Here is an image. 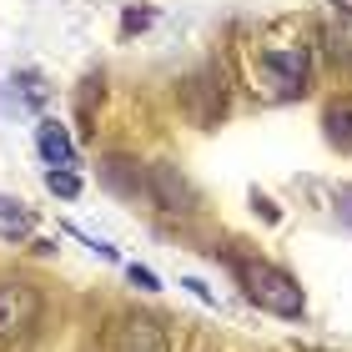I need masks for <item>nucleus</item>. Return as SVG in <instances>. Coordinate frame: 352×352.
Listing matches in <instances>:
<instances>
[{
  "instance_id": "nucleus-1",
  "label": "nucleus",
  "mask_w": 352,
  "mask_h": 352,
  "mask_svg": "<svg viewBox=\"0 0 352 352\" xmlns=\"http://www.w3.org/2000/svg\"><path fill=\"white\" fill-rule=\"evenodd\" d=\"M232 272H236V282H242L247 302H257L272 317H302V307H307L292 272H282L272 262H232Z\"/></svg>"
},
{
  "instance_id": "nucleus-2",
  "label": "nucleus",
  "mask_w": 352,
  "mask_h": 352,
  "mask_svg": "<svg viewBox=\"0 0 352 352\" xmlns=\"http://www.w3.org/2000/svg\"><path fill=\"white\" fill-rule=\"evenodd\" d=\"M41 322V292L25 277L0 282V342H25Z\"/></svg>"
},
{
  "instance_id": "nucleus-3",
  "label": "nucleus",
  "mask_w": 352,
  "mask_h": 352,
  "mask_svg": "<svg viewBox=\"0 0 352 352\" xmlns=\"http://www.w3.org/2000/svg\"><path fill=\"white\" fill-rule=\"evenodd\" d=\"M111 352H171V338L151 312H126L111 332Z\"/></svg>"
},
{
  "instance_id": "nucleus-4",
  "label": "nucleus",
  "mask_w": 352,
  "mask_h": 352,
  "mask_svg": "<svg viewBox=\"0 0 352 352\" xmlns=\"http://www.w3.org/2000/svg\"><path fill=\"white\" fill-rule=\"evenodd\" d=\"M262 71H267V81L277 86V91H302L307 86V51L302 45H267L262 51Z\"/></svg>"
},
{
  "instance_id": "nucleus-5",
  "label": "nucleus",
  "mask_w": 352,
  "mask_h": 352,
  "mask_svg": "<svg viewBox=\"0 0 352 352\" xmlns=\"http://www.w3.org/2000/svg\"><path fill=\"white\" fill-rule=\"evenodd\" d=\"M146 186H151V201L162 206V212H191L197 206V197H191V186H186V176L176 171L171 162H156V166H146Z\"/></svg>"
},
{
  "instance_id": "nucleus-6",
  "label": "nucleus",
  "mask_w": 352,
  "mask_h": 352,
  "mask_svg": "<svg viewBox=\"0 0 352 352\" xmlns=\"http://www.w3.org/2000/svg\"><path fill=\"white\" fill-rule=\"evenodd\" d=\"M101 182L111 186V191H121V197H146L151 201V186H146V166L141 162H131V156H106L101 162Z\"/></svg>"
},
{
  "instance_id": "nucleus-7",
  "label": "nucleus",
  "mask_w": 352,
  "mask_h": 352,
  "mask_svg": "<svg viewBox=\"0 0 352 352\" xmlns=\"http://www.w3.org/2000/svg\"><path fill=\"white\" fill-rule=\"evenodd\" d=\"M322 131H327V141H332L338 151H352V96L327 101V111H322Z\"/></svg>"
},
{
  "instance_id": "nucleus-8",
  "label": "nucleus",
  "mask_w": 352,
  "mask_h": 352,
  "mask_svg": "<svg viewBox=\"0 0 352 352\" xmlns=\"http://www.w3.org/2000/svg\"><path fill=\"white\" fill-rule=\"evenodd\" d=\"M36 141H41V156H45L51 166H60V171H66V166H76V146H71V136L60 131L56 121H41Z\"/></svg>"
},
{
  "instance_id": "nucleus-9",
  "label": "nucleus",
  "mask_w": 352,
  "mask_h": 352,
  "mask_svg": "<svg viewBox=\"0 0 352 352\" xmlns=\"http://www.w3.org/2000/svg\"><path fill=\"white\" fill-rule=\"evenodd\" d=\"M30 206L15 201V197H0V236H25L30 232Z\"/></svg>"
},
{
  "instance_id": "nucleus-10",
  "label": "nucleus",
  "mask_w": 352,
  "mask_h": 352,
  "mask_svg": "<svg viewBox=\"0 0 352 352\" xmlns=\"http://www.w3.org/2000/svg\"><path fill=\"white\" fill-rule=\"evenodd\" d=\"M45 186H51V191H56V197H76V191H81V182H76V176H71V171H56V166H51V171H45Z\"/></svg>"
},
{
  "instance_id": "nucleus-11",
  "label": "nucleus",
  "mask_w": 352,
  "mask_h": 352,
  "mask_svg": "<svg viewBox=\"0 0 352 352\" xmlns=\"http://www.w3.org/2000/svg\"><path fill=\"white\" fill-rule=\"evenodd\" d=\"M131 282L141 287V292H156V287H162V282H156V272H146V267H131Z\"/></svg>"
},
{
  "instance_id": "nucleus-12",
  "label": "nucleus",
  "mask_w": 352,
  "mask_h": 352,
  "mask_svg": "<svg viewBox=\"0 0 352 352\" xmlns=\"http://www.w3.org/2000/svg\"><path fill=\"white\" fill-rule=\"evenodd\" d=\"M182 287H191V297H201V302H217V297H212V287H206V282H197V277H186Z\"/></svg>"
},
{
  "instance_id": "nucleus-13",
  "label": "nucleus",
  "mask_w": 352,
  "mask_h": 352,
  "mask_svg": "<svg viewBox=\"0 0 352 352\" xmlns=\"http://www.w3.org/2000/svg\"><path fill=\"white\" fill-rule=\"evenodd\" d=\"M338 10H342V15H352V0H338Z\"/></svg>"
}]
</instances>
